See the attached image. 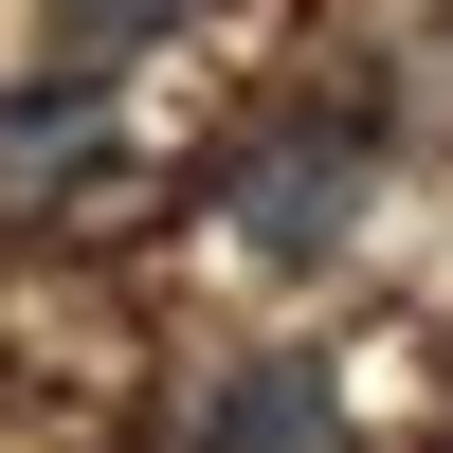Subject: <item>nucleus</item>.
Returning <instances> with one entry per match:
<instances>
[{
    "label": "nucleus",
    "mask_w": 453,
    "mask_h": 453,
    "mask_svg": "<svg viewBox=\"0 0 453 453\" xmlns=\"http://www.w3.org/2000/svg\"><path fill=\"white\" fill-rule=\"evenodd\" d=\"M363 181H381V109L326 91V109H290V127H254L236 164H218V236H254L273 273H326L345 218H363Z\"/></svg>",
    "instance_id": "nucleus-1"
},
{
    "label": "nucleus",
    "mask_w": 453,
    "mask_h": 453,
    "mask_svg": "<svg viewBox=\"0 0 453 453\" xmlns=\"http://www.w3.org/2000/svg\"><path fill=\"white\" fill-rule=\"evenodd\" d=\"M181 453H345V399H326L309 345H254V363H218V399H200Z\"/></svg>",
    "instance_id": "nucleus-2"
},
{
    "label": "nucleus",
    "mask_w": 453,
    "mask_h": 453,
    "mask_svg": "<svg viewBox=\"0 0 453 453\" xmlns=\"http://www.w3.org/2000/svg\"><path fill=\"white\" fill-rule=\"evenodd\" d=\"M73 181H109V109L55 91V73H19L0 91V218H73Z\"/></svg>",
    "instance_id": "nucleus-3"
},
{
    "label": "nucleus",
    "mask_w": 453,
    "mask_h": 453,
    "mask_svg": "<svg viewBox=\"0 0 453 453\" xmlns=\"http://www.w3.org/2000/svg\"><path fill=\"white\" fill-rule=\"evenodd\" d=\"M181 19H200V0H55V91L109 109V73H127L145 36H181Z\"/></svg>",
    "instance_id": "nucleus-4"
}]
</instances>
